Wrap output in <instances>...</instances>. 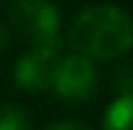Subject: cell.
<instances>
[{
	"label": "cell",
	"mask_w": 133,
	"mask_h": 130,
	"mask_svg": "<svg viewBox=\"0 0 133 130\" xmlns=\"http://www.w3.org/2000/svg\"><path fill=\"white\" fill-rule=\"evenodd\" d=\"M66 42L89 62H114L131 52L133 25L118 5H86L71 20Z\"/></svg>",
	"instance_id": "1"
},
{
	"label": "cell",
	"mask_w": 133,
	"mask_h": 130,
	"mask_svg": "<svg viewBox=\"0 0 133 130\" xmlns=\"http://www.w3.org/2000/svg\"><path fill=\"white\" fill-rule=\"evenodd\" d=\"M8 17L30 47L62 49V12L52 0H8Z\"/></svg>",
	"instance_id": "2"
},
{
	"label": "cell",
	"mask_w": 133,
	"mask_h": 130,
	"mask_svg": "<svg viewBox=\"0 0 133 130\" xmlns=\"http://www.w3.org/2000/svg\"><path fill=\"white\" fill-rule=\"evenodd\" d=\"M96 86H99V74H96L94 62H89L86 57H79V54L59 57L49 91H54L64 101L79 103V101H89L96 93Z\"/></svg>",
	"instance_id": "3"
},
{
	"label": "cell",
	"mask_w": 133,
	"mask_h": 130,
	"mask_svg": "<svg viewBox=\"0 0 133 130\" xmlns=\"http://www.w3.org/2000/svg\"><path fill=\"white\" fill-rule=\"evenodd\" d=\"M62 57V49H42L30 47L22 57L15 62L12 79L22 91L27 93H44L52 88L54 69Z\"/></svg>",
	"instance_id": "4"
},
{
	"label": "cell",
	"mask_w": 133,
	"mask_h": 130,
	"mask_svg": "<svg viewBox=\"0 0 133 130\" xmlns=\"http://www.w3.org/2000/svg\"><path fill=\"white\" fill-rule=\"evenodd\" d=\"M133 96H118L109 103L104 113V130H131Z\"/></svg>",
	"instance_id": "5"
},
{
	"label": "cell",
	"mask_w": 133,
	"mask_h": 130,
	"mask_svg": "<svg viewBox=\"0 0 133 130\" xmlns=\"http://www.w3.org/2000/svg\"><path fill=\"white\" fill-rule=\"evenodd\" d=\"M0 130H30V118L20 106H0Z\"/></svg>",
	"instance_id": "6"
},
{
	"label": "cell",
	"mask_w": 133,
	"mask_h": 130,
	"mask_svg": "<svg viewBox=\"0 0 133 130\" xmlns=\"http://www.w3.org/2000/svg\"><path fill=\"white\" fill-rule=\"evenodd\" d=\"M114 83L118 86L121 96H131V88H133V79H131V66H121L118 74H116Z\"/></svg>",
	"instance_id": "7"
},
{
	"label": "cell",
	"mask_w": 133,
	"mask_h": 130,
	"mask_svg": "<svg viewBox=\"0 0 133 130\" xmlns=\"http://www.w3.org/2000/svg\"><path fill=\"white\" fill-rule=\"evenodd\" d=\"M44 130H91V128L86 123H79V120H54Z\"/></svg>",
	"instance_id": "8"
},
{
	"label": "cell",
	"mask_w": 133,
	"mask_h": 130,
	"mask_svg": "<svg viewBox=\"0 0 133 130\" xmlns=\"http://www.w3.org/2000/svg\"><path fill=\"white\" fill-rule=\"evenodd\" d=\"M3 44H5V29H3V25H0V49H3Z\"/></svg>",
	"instance_id": "9"
}]
</instances>
